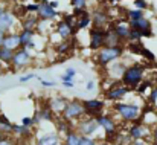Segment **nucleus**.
Here are the masks:
<instances>
[{
  "mask_svg": "<svg viewBox=\"0 0 157 145\" xmlns=\"http://www.w3.org/2000/svg\"><path fill=\"white\" fill-rule=\"evenodd\" d=\"M145 66L140 64V63H133V64H128L127 69L124 70V73L121 75V83L124 86H128L131 87L133 90L144 81L145 78Z\"/></svg>",
  "mask_w": 157,
  "mask_h": 145,
  "instance_id": "obj_1",
  "label": "nucleus"
},
{
  "mask_svg": "<svg viewBox=\"0 0 157 145\" xmlns=\"http://www.w3.org/2000/svg\"><path fill=\"white\" fill-rule=\"evenodd\" d=\"M125 53V46L124 45H117V46H104L102 49L96 50L95 55V61L98 66L107 67L108 64H111L113 61L122 58Z\"/></svg>",
  "mask_w": 157,
  "mask_h": 145,
  "instance_id": "obj_2",
  "label": "nucleus"
},
{
  "mask_svg": "<svg viewBox=\"0 0 157 145\" xmlns=\"http://www.w3.org/2000/svg\"><path fill=\"white\" fill-rule=\"evenodd\" d=\"M113 110L114 113L124 121V122H134L140 118L142 115V108L137 105V104H133V102H121V101H116L113 104Z\"/></svg>",
  "mask_w": 157,
  "mask_h": 145,
  "instance_id": "obj_3",
  "label": "nucleus"
},
{
  "mask_svg": "<svg viewBox=\"0 0 157 145\" xmlns=\"http://www.w3.org/2000/svg\"><path fill=\"white\" fill-rule=\"evenodd\" d=\"M82 116H84L82 101L81 99H76V98L67 101V104H66V107H64V110L61 113V118H64L66 121H69V122L73 124V122L79 121Z\"/></svg>",
  "mask_w": 157,
  "mask_h": 145,
  "instance_id": "obj_4",
  "label": "nucleus"
},
{
  "mask_svg": "<svg viewBox=\"0 0 157 145\" xmlns=\"http://www.w3.org/2000/svg\"><path fill=\"white\" fill-rule=\"evenodd\" d=\"M75 130L81 136H95L101 130V125L95 116H82L79 121L75 122Z\"/></svg>",
  "mask_w": 157,
  "mask_h": 145,
  "instance_id": "obj_5",
  "label": "nucleus"
},
{
  "mask_svg": "<svg viewBox=\"0 0 157 145\" xmlns=\"http://www.w3.org/2000/svg\"><path fill=\"white\" fill-rule=\"evenodd\" d=\"M32 60H34L32 50L21 46L17 50H14V57H12V61H11L9 67L12 69V72H17V70H21V69L28 67L32 63Z\"/></svg>",
  "mask_w": 157,
  "mask_h": 145,
  "instance_id": "obj_6",
  "label": "nucleus"
},
{
  "mask_svg": "<svg viewBox=\"0 0 157 145\" xmlns=\"http://www.w3.org/2000/svg\"><path fill=\"white\" fill-rule=\"evenodd\" d=\"M95 118L99 122L101 130H104L105 136H107V141L110 139L111 142H114L116 141V136H117V122L113 119V116L108 115V113H99Z\"/></svg>",
  "mask_w": 157,
  "mask_h": 145,
  "instance_id": "obj_7",
  "label": "nucleus"
},
{
  "mask_svg": "<svg viewBox=\"0 0 157 145\" xmlns=\"http://www.w3.org/2000/svg\"><path fill=\"white\" fill-rule=\"evenodd\" d=\"M133 92V89L131 87H128V86H124L122 83H116L114 86H111V87H108V90H105L104 93V98L107 101H111V102H116V101H122L125 96H128L130 93Z\"/></svg>",
  "mask_w": 157,
  "mask_h": 145,
  "instance_id": "obj_8",
  "label": "nucleus"
},
{
  "mask_svg": "<svg viewBox=\"0 0 157 145\" xmlns=\"http://www.w3.org/2000/svg\"><path fill=\"white\" fill-rule=\"evenodd\" d=\"M105 37H107V28H92L90 37H89V49L96 52L105 46Z\"/></svg>",
  "mask_w": 157,
  "mask_h": 145,
  "instance_id": "obj_9",
  "label": "nucleus"
},
{
  "mask_svg": "<svg viewBox=\"0 0 157 145\" xmlns=\"http://www.w3.org/2000/svg\"><path fill=\"white\" fill-rule=\"evenodd\" d=\"M128 135L133 138V141H134V139H148V138H151L153 131H151L150 127L145 125V124L140 121V118H139L137 121L131 122V125L128 127Z\"/></svg>",
  "mask_w": 157,
  "mask_h": 145,
  "instance_id": "obj_10",
  "label": "nucleus"
},
{
  "mask_svg": "<svg viewBox=\"0 0 157 145\" xmlns=\"http://www.w3.org/2000/svg\"><path fill=\"white\" fill-rule=\"evenodd\" d=\"M82 105H84V116H96L99 113H102L105 108V101L98 99V98H92V99H81Z\"/></svg>",
  "mask_w": 157,
  "mask_h": 145,
  "instance_id": "obj_11",
  "label": "nucleus"
},
{
  "mask_svg": "<svg viewBox=\"0 0 157 145\" xmlns=\"http://www.w3.org/2000/svg\"><path fill=\"white\" fill-rule=\"evenodd\" d=\"M128 23H130V26H131L133 29L139 31V32L142 34V37H145V38H151V37L154 35V32H153V25H151V22H150L147 17H142V18H139V20H131V22H128Z\"/></svg>",
  "mask_w": 157,
  "mask_h": 145,
  "instance_id": "obj_12",
  "label": "nucleus"
},
{
  "mask_svg": "<svg viewBox=\"0 0 157 145\" xmlns=\"http://www.w3.org/2000/svg\"><path fill=\"white\" fill-rule=\"evenodd\" d=\"M58 11L53 9L49 5V0H44L38 5V11H37V17L40 20H48V22H56L58 18Z\"/></svg>",
  "mask_w": 157,
  "mask_h": 145,
  "instance_id": "obj_13",
  "label": "nucleus"
},
{
  "mask_svg": "<svg viewBox=\"0 0 157 145\" xmlns=\"http://www.w3.org/2000/svg\"><path fill=\"white\" fill-rule=\"evenodd\" d=\"M17 17L12 12V9H6L2 15H0V31L3 32H11L14 29V26L17 25Z\"/></svg>",
  "mask_w": 157,
  "mask_h": 145,
  "instance_id": "obj_14",
  "label": "nucleus"
},
{
  "mask_svg": "<svg viewBox=\"0 0 157 145\" xmlns=\"http://www.w3.org/2000/svg\"><path fill=\"white\" fill-rule=\"evenodd\" d=\"M61 144V135L55 131H48L37 136V145H59Z\"/></svg>",
  "mask_w": 157,
  "mask_h": 145,
  "instance_id": "obj_15",
  "label": "nucleus"
},
{
  "mask_svg": "<svg viewBox=\"0 0 157 145\" xmlns=\"http://www.w3.org/2000/svg\"><path fill=\"white\" fill-rule=\"evenodd\" d=\"M110 23V15L105 9H95L92 12V25L95 28H105Z\"/></svg>",
  "mask_w": 157,
  "mask_h": 145,
  "instance_id": "obj_16",
  "label": "nucleus"
},
{
  "mask_svg": "<svg viewBox=\"0 0 157 145\" xmlns=\"http://www.w3.org/2000/svg\"><path fill=\"white\" fill-rule=\"evenodd\" d=\"M108 28H111L122 41H127L128 40V34L131 31V26H130L128 22H116V23H111Z\"/></svg>",
  "mask_w": 157,
  "mask_h": 145,
  "instance_id": "obj_17",
  "label": "nucleus"
},
{
  "mask_svg": "<svg viewBox=\"0 0 157 145\" xmlns=\"http://www.w3.org/2000/svg\"><path fill=\"white\" fill-rule=\"evenodd\" d=\"M2 46H5V48H9V49H12V50H17L18 48H21V43H20V35H18V32H14V31H11V32H6V34H5V37H3Z\"/></svg>",
  "mask_w": 157,
  "mask_h": 145,
  "instance_id": "obj_18",
  "label": "nucleus"
},
{
  "mask_svg": "<svg viewBox=\"0 0 157 145\" xmlns=\"http://www.w3.org/2000/svg\"><path fill=\"white\" fill-rule=\"evenodd\" d=\"M75 43H76L75 35H72V37L67 38V40H59V43L55 45V52H56L58 55H67V53H70V52L73 50Z\"/></svg>",
  "mask_w": 157,
  "mask_h": 145,
  "instance_id": "obj_19",
  "label": "nucleus"
},
{
  "mask_svg": "<svg viewBox=\"0 0 157 145\" xmlns=\"http://www.w3.org/2000/svg\"><path fill=\"white\" fill-rule=\"evenodd\" d=\"M53 32L61 38V40H67L72 37V28L61 18V20H56L55 22V28H53Z\"/></svg>",
  "mask_w": 157,
  "mask_h": 145,
  "instance_id": "obj_20",
  "label": "nucleus"
},
{
  "mask_svg": "<svg viewBox=\"0 0 157 145\" xmlns=\"http://www.w3.org/2000/svg\"><path fill=\"white\" fill-rule=\"evenodd\" d=\"M12 135L14 136H18L25 141H29L31 136H32V128L31 127H26L23 124H14L12 122Z\"/></svg>",
  "mask_w": 157,
  "mask_h": 145,
  "instance_id": "obj_21",
  "label": "nucleus"
},
{
  "mask_svg": "<svg viewBox=\"0 0 157 145\" xmlns=\"http://www.w3.org/2000/svg\"><path fill=\"white\" fill-rule=\"evenodd\" d=\"M38 22L40 18L37 17V14H26L23 18H20V29H35L37 31Z\"/></svg>",
  "mask_w": 157,
  "mask_h": 145,
  "instance_id": "obj_22",
  "label": "nucleus"
},
{
  "mask_svg": "<svg viewBox=\"0 0 157 145\" xmlns=\"http://www.w3.org/2000/svg\"><path fill=\"white\" fill-rule=\"evenodd\" d=\"M66 104H67V99L63 96H53V98H51L49 102H48V105L52 108L53 113H55V115H59V116H61V113H63Z\"/></svg>",
  "mask_w": 157,
  "mask_h": 145,
  "instance_id": "obj_23",
  "label": "nucleus"
},
{
  "mask_svg": "<svg viewBox=\"0 0 157 145\" xmlns=\"http://www.w3.org/2000/svg\"><path fill=\"white\" fill-rule=\"evenodd\" d=\"M79 141H81V135L75 128H72L70 131H67L64 135V139H63V142L66 145H79Z\"/></svg>",
  "mask_w": 157,
  "mask_h": 145,
  "instance_id": "obj_24",
  "label": "nucleus"
},
{
  "mask_svg": "<svg viewBox=\"0 0 157 145\" xmlns=\"http://www.w3.org/2000/svg\"><path fill=\"white\" fill-rule=\"evenodd\" d=\"M125 41H122L116 32L111 28H107V37H105V46H117V45H124Z\"/></svg>",
  "mask_w": 157,
  "mask_h": 145,
  "instance_id": "obj_25",
  "label": "nucleus"
},
{
  "mask_svg": "<svg viewBox=\"0 0 157 145\" xmlns=\"http://www.w3.org/2000/svg\"><path fill=\"white\" fill-rule=\"evenodd\" d=\"M18 35H20V43H21V46H26L31 40H34V37L37 35V31H35V29H20Z\"/></svg>",
  "mask_w": 157,
  "mask_h": 145,
  "instance_id": "obj_26",
  "label": "nucleus"
},
{
  "mask_svg": "<svg viewBox=\"0 0 157 145\" xmlns=\"http://www.w3.org/2000/svg\"><path fill=\"white\" fill-rule=\"evenodd\" d=\"M110 66V64H108ZM127 63L125 61H119V63H114V64H111L110 67H108V72L114 76V78H121V75L124 73V70L127 69Z\"/></svg>",
  "mask_w": 157,
  "mask_h": 145,
  "instance_id": "obj_27",
  "label": "nucleus"
},
{
  "mask_svg": "<svg viewBox=\"0 0 157 145\" xmlns=\"http://www.w3.org/2000/svg\"><path fill=\"white\" fill-rule=\"evenodd\" d=\"M0 133H3V135H12V122L3 113H0Z\"/></svg>",
  "mask_w": 157,
  "mask_h": 145,
  "instance_id": "obj_28",
  "label": "nucleus"
},
{
  "mask_svg": "<svg viewBox=\"0 0 157 145\" xmlns=\"http://www.w3.org/2000/svg\"><path fill=\"white\" fill-rule=\"evenodd\" d=\"M14 57V50L5 46H0V63H3L5 66H9Z\"/></svg>",
  "mask_w": 157,
  "mask_h": 145,
  "instance_id": "obj_29",
  "label": "nucleus"
},
{
  "mask_svg": "<svg viewBox=\"0 0 157 145\" xmlns=\"http://www.w3.org/2000/svg\"><path fill=\"white\" fill-rule=\"evenodd\" d=\"M73 127H75V125H72V122L66 121L64 118H59V119L56 121V131H58L61 136H64V135H66L67 131H70Z\"/></svg>",
  "mask_w": 157,
  "mask_h": 145,
  "instance_id": "obj_30",
  "label": "nucleus"
},
{
  "mask_svg": "<svg viewBox=\"0 0 157 145\" xmlns=\"http://www.w3.org/2000/svg\"><path fill=\"white\" fill-rule=\"evenodd\" d=\"M90 25H92V12H90V14H86V15H82V17H79V18H76L75 28H76L78 31H84V29H87Z\"/></svg>",
  "mask_w": 157,
  "mask_h": 145,
  "instance_id": "obj_31",
  "label": "nucleus"
},
{
  "mask_svg": "<svg viewBox=\"0 0 157 145\" xmlns=\"http://www.w3.org/2000/svg\"><path fill=\"white\" fill-rule=\"evenodd\" d=\"M38 113H40L41 122H43V121H46V122H53V121H55V113L52 112V108H51L49 105L41 107V108L38 110Z\"/></svg>",
  "mask_w": 157,
  "mask_h": 145,
  "instance_id": "obj_32",
  "label": "nucleus"
},
{
  "mask_svg": "<svg viewBox=\"0 0 157 145\" xmlns=\"http://www.w3.org/2000/svg\"><path fill=\"white\" fill-rule=\"evenodd\" d=\"M142 17H145V11H142V9L134 8V9L127 11V18H128V22H131V20H139V18H142Z\"/></svg>",
  "mask_w": 157,
  "mask_h": 145,
  "instance_id": "obj_33",
  "label": "nucleus"
},
{
  "mask_svg": "<svg viewBox=\"0 0 157 145\" xmlns=\"http://www.w3.org/2000/svg\"><path fill=\"white\" fill-rule=\"evenodd\" d=\"M142 45H140V41H128V45L125 46V49L128 50V52H131V53H136V55H140L142 53Z\"/></svg>",
  "mask_w": 157,
  "mask_h": 145,
  "instance_id": "obj_34",
  "label": "nucleus"
},
{
  "mask_svg": "<svg viewBox=\"0 0 157 145\" xmlns=\"http://www.w3.org/2000/svg\"><path fill=\"white\" fill-rule=\"evenodd\" d=\"M139 95H145V92H148V90H151V81L150 80H145V81H142L136 89H134Z\"/></svg>",
  "mask_w": 157,
  "mask_h": 145,
  "instance_id": "obj_35",
  "label": "nucleus"
},
{
  "mask_svg": "<svg viewBox=\"0 0 157 145\" xmlns=\"http://www.w3.org/2000/svg\"><path fill=\"white\" fill-rule=\"evenodd\" d=\"M114 142H117L119 145H130L133 142V138H131L128 133H127V135H117Z\"/></svg>",
  "mask_w": 157,
  "mask_h": 145,
  "instance_id": "obj_36",
  "label": "nucleus"
},
{
  "mask_svg": "<svg viewBox=\"0 0 157 145\" xmlns=\"http://www.w3.org/2000/svg\"><path fill=\"white\" fill-rule=\"evenodd\" d=\"M133 6L137 8V9H142V11H147L151 8V5L148 3V0H133Z\"/></svg>",
  "mask_w": 157,
  "mask_h": 145,
  "instance_id": "obj_37",
  "label": "nucleus"
},
{
  "mask_svg": "<svg viewBox=\"0 0 157 145\" xmlns=\"http://www.w3.org/2000/svg\"><path fill=\"white\" fill-rule=\"evenodd\" d=\"M79 145H99L98 138H92V136H81Z\"/></svg>",
  "mask_w": 157,
  "mask_h": 145,
  "instance_id": "obj_38",
  "label": "nucleus"
},
{
  "mask_svg": "<svg viewBox=\"0 0 157 145\" xmlns=\"http://www.w3.org/2000/svg\"><path fill=\"white\" fill-rule=\"evenodd\" d=\"M61 18H63L70 28H75V25H76V18H75L73 14H67V12H64V14L61 15Z\"/></svg>",
  "mask_w": 157,
  "mask_h": 145,
  "instance_id": "obj_39",
  "label": "nucleus"
},
{
  "mask_svg": "<svg viewBox=\"0 0 157 145\" xmlns=\"http://www.w3.org/2000/svg\"><path fill=\"white\" fill-rule=\"evenodd\" d=\"M142 34L139 32V31H136V29H133L131 28V31H130V34H128V40L127 41H142Z\"/></svg>",
  "mask_w": 157,
  "mask_h": 145,
  "instance_id": "obj_40",
  "label": "nucleus"
},
{
  "mask_svg": "<svg viewBox=\"0 0 157 145\" xmlns=\"http://www.w3.org/2000/svg\"><path fill=\"white\" fill-rule=\"evenodd\" d=\"M38 5L40 3H37V2H29V3H25V8H26V12L28 14H37V11H38Z\"/></svg>",
  "mask_w": 157,
  "mask_h": 145,
  "instance_id": "obj_41",
  "label": "nucleus"
},
{
  "mask_svg": "<svg viewBox=\"0 0 157 145\" xmlns=\"http://www.w3.org/2000/svg\"><path fill=\"white\" fill-rule=\"evenodd\" d=\"M148 102L151 104V105H156L157 104V86L156 87H151V90H150V95H148Z\"/></svg>",
  "mask_w": 157,
  "mask_h": 145,
  "instance_id": "obj_42",
  "label": "nucleus"
},
{
  "mask_svg": "<svg viewBox=\"0 0 157 145\" xmlns=\"http://www.w3.org/2000/svg\"><path fill=\"white\" fill-rule=\"evenodd\" d=\"M145 60H148V61H156V55L150 50L148 48H142V53H140Z\"/></svg>",
  "mask_w": 157,
  "mask_h": 145,
  "instance_id": "obj_43",
  "label": "nucleus"
},
{
  "mask_svg": "<svg viewBox=\"0 0 157 145\" xmlns=\"http://www.w3.org/2000/svg\"><path fill=\"white\" fill-rule=\"evenodd\" d=\"M72 14L75 15V18H79V17H82V15H86V14H90V11H89L87 8H73Z\"/></svg>",
  "mask_w": 157,
  "mask_h": 145,
  "instance_id": "obj_44",
  "label": "nucleus"
},
{
  "mask_svg": "<svg viewBox=\"0 0 157 145\" xmlns=\"http://www.w3.org/2000/svg\"><path fill=\"white\" fill-rule=\"evenodd\" d=\"M0 145H17V142L14 141V138H11V135H3L0 138Z\"/></svg>",
  "mask_w": 157,
  "mask_h": 145,
  "instance_id": "obj_45",
  "label": "nucleus"
},
{
  "mask_svg": "<svg viewBox=\"0 0 157 145\" xmlns=\"http://www.w3.org/2000/svg\"><path fill=\"white\" fill-rule=\"evenodd\" d=\"M72 8H87L89 0H69Z\"/></svg>",
  "mask_w": 157,
  "mask_h": 145,
  "instance_id": "obj_46",
  "label": "nucleus"
},
{
  "mask_svg": "<svg viewBox=\"0 0 157 145\" xmlns=\"http://www.w3.org/2000/svg\"><path fill=\"white\" fill-rule=\"evenodd\" d=\"M21 124L26 125V127H31V128L35 127V122H34L32 116H23V118H21Z\"/></svg>",
  "mask_w": 157,
  "mask_h": 145,
  "instance_id": "obj_47",
  "label": "nucleus"
},
{
  "mask_svg": "<svg viewBox=\"0 0 157 145\" xmlns=\"http://www.w3.org/2000/svg\"><path fill=\"white\" fill-rule=\"evenodd\" d=\"M34 78H37V75L35 73H28V75H25V76H20V83H28V81H31V80H34Z\"/></svg>",
  "mask_w": 157,
  "mask_h": 145,
  "instance_id": "obj_48",
  "label": "nucleus"
},
{
  "mask_svg": "<svg viewBox=\"0 0 157 145\" xmlns=\"http://www.w3.org/2000/svg\"><path fill=\"white\" fill-rule=\"evenodd\" d=\"M37 80L41 83L43 87H55V86H56V83H53V81H44V80H41L40 76H37Z\"/></svg>",
  "mask_w": 157,
  "mask_h": 145,
  "instance_id": "obj_49",
  "label": "nucleus"
},
{
  "mask_svg": "<svg viewBox=\"0 0 157 145\" xmlns=\"http://www.w3.org/2000/svg\"><path fill=\"white\" fill-rule=\"evenodd\" d=\"M95 87H96V83H95L93 80L87 81V84H86V90H87V92H93V90H95Z\"/></svg>",
  "mask_w": 157,
  "mask_h": 145,
  "instance_id": "obj_50",
  "label": "nucleus"
},
{
  "mask_svg": "<svg viewBox=\"0 0 157 145\" xmlns=\"http://www.w3.org/2000/svg\"><path fill=\"white\" fill-rule=\"evenodd\" d=\"M130 145H148V144H147V139H134Z\"/></svg>",
  "mask_w": 157,
  "mask_h": 145,
  "instance_id": "obj_51",
  "label": "nucleus"
},
{
  "mask_svg": "<svg viewBox=\"0 0 157 145\" xmlns=\"http://www.w3.org/2000/svg\"><path fill=\"white\" fill-rule=\"evenodd\" d=\"M64 73H67V75H70V76H73V78H75V76H76V70H75V69H73V67H67V69H66V72H64Z\"/></svg>",
  "mask_w": 157,
  "mask_h": 145,
  "instance_id": "obj_52",
  "label": "nucleus"
},
{
  "mask_svg": "<svg viewBox=\"0 0 157 145\" xmlns=\"http://www.w3.org/2000/svg\"><path fill=\"white\" fill-rule=\"evenodd\" d=\"M49 5L52 6L53 9H56V11L59 9V0H49Z\"/></svg>",
  "mask_w": 157,
  "mask_h": 145,
  "instance_id": "obj_53",
  "label": "nucleus"
},
{
  "mask_svg": "<svg viewBox=\"0 0 157 145\" xmlns=\"http://www.w3.org/2000/svg\"><path fill=\"white\" fill-rule=\"evenodd\" d=\"M63 86H64L66 89H73V87H75V83H73V81H64Z\"/></svg>",
  "mask_w": 157,
  "mask_h": 145,
  "instance_id": "obj_54",
  "label": "nucleus"
},
{
  "mask_svg": "<svg viewBox=\"0 0 157 145\" xmlns=\"http://www.w3.org/2000/svg\"><path fill=\"white\" fill-rule=\"evenodd\" d=\"M64 81H73V76H70V75L64 73V75L61 76V83H64Z\"/></svg>",
  "mask_w": 157,
  "mask_h": 145,
  "instance_id": "obj_55",
  "label": "nucleus"
},
{
  "mask_svg": "<svg viewBox=\"0 0 157 145\" xmlns=\"http://www.w3.org/2000/svg\"><path fill=\"white\" fill-rule=\"evenodd\" d=\"M151 138H154V141L157 142V124L154 125V128H153V135H151Z\"/></svg>",
  "mask_w": 157,
  "mask_h": 145,
  "instance_id": "obj_56",
  "label": "nucleus"
},
{
  "mask_svg": "<svg viewBox=\"0 0 157 145\" xmlns=\"http://www.w3.org/2000/svg\"><path fill=\"white\" fill-rule=\"evenodd\" d=\"M6 9H8V8H6V6H5V5H3L2 2H0V15H2V14H3V12H5Z\"/></svg>",
  "mask_w": 157,
  "mask_h": 145,
  "instance_id": "obj_57",
  "label": "nucleus"
},
{
  "mask_svg": "<svg viewBox=\"0 0 157 145\" xmlns=\"http://www.w3.org/2000/svg\"><path fill=\"white\" fill-rule=\"evenodd\" d=\"M5 72H6V70H5V64H3V63H0V76H2Z\"/></svg>",
  "mask_w": 157,
  "mask_h": 145,
  "instance_id": "obj_58",
  "label": "nucleus"
},
{
  "mask_svg": "<svg viewBox=\"0 0 157 145\" xmlns=\"http://www.w3.org/2000/svg\"><path fill=\"white\" fill-rule=\"evenodd\" d=\"M5 34H6V32L0 31V46H2V41H3V37H5Z\"/></svg>",
  "mask_w": 157,
  "mask_h": 145,
  "instance_id": "obj_59",
  "label": "nucleus"
},
{
  "mask_svg": "<svg viewBox=\"0 0 157 145\" xmlns=\"http://www.w3.org/2000/svg\"><path fill=\"white\" fill-rule=\"evenodd\" d=\"M108 2H110V3H113V5H114V3H117V2H121V0H108Z\"/></svg>",
  "mask_w": 157,
  "mask_h": 145,
  "instance_id": "obj_60",
  "label": "nucleus"
},
{
  "mask_svg": "<svg viewBox=\"0 0 157 145\" xmlns=\"http://www.w3.org/2000/svg\"><path fill=\"white\" fill-rule=\"evenodd\" d=\"M12 2H14V3H20L21 0H12Z\"/></svg>",
  "mask_w": 157,
  "mask_h": 145,
  "instance_id": "obj_61",
  "label": "nucleus"
},
{
  "mask_svg": "<svg viewBox=\"0 0 157 145\" xmlns=\"http://www.w3.org/2000/svg\"><path fill=\"white\" fill-rule=\"evenodd\" d=\"M59 145H66V144H64V142H61V144H59Z\"/></svg>",
  "mask_w": 157,
  "mask_h": 145,
  "instance_id": "obj_62",
  "label": "nucleus"
},
{
  "mask_svg": "<svg viewBox=\"0 0 157 145\" xmlns=\"http://www.w3.org/2000/svg\"><path fill=\"white\" fill-rule=\"evenodd\" d=\"M131 2H133V0H131Z\"/></svg>",
  "mask_w": 157,
  "mask_h": 145,
  "instance_id": "obj_63",
  "label": "nucleus"
}]
</instances>
